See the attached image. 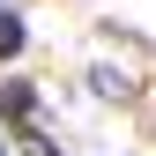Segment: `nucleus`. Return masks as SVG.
Wrapping results in <instances>:
<instances>
[{
	"instance_id": "f257e3e1",
	"label": "nucleus",
	"mask_w": 156,
	"mask_h": 156,
	"mask_svg": "<svg viewBox=\"0 0 156 156\" xmlns=\"http://www.w3.org/2000/svg\"><path fill=\"white\" fill-rule=\"evenodd\" d=\"M37 119V82L30 74H8L0 82V126H30Z\"/></svg>"
},
{
	"instance_id": "f03ea898",
	"label": "nucleus",
	"mask_w": 156,
	"mask_h": 156,
	"mask_svg": "<svg viewBox=\"0 0 156 156\" xmlns=\"http://www.w3.org/2000/svg\"><path fill=\"white\" fill-rule=\"evenodd\" d=\"M89 97H97V104H126V97H134V74L112 67V60H97L89 67Z\"/></svg>"
},
{
	"instance_id": "7ed1b4c3",
	"label": "nucleus",
	"mask_w": 156,
	"mask_h": 156,
	"mask_svg": "<svg viewBox=\"0 0 156 156\" xmlns=\"http://www.w3.org/2000/svg\"><path fill=\"white\" fill-rule=\"evenodd\" d=\"M23 45H30L23 15H15V8H0V60H23Z\"/></svg>"
},
{
	"instance_id": "20e7f679",
	"label": "nucleus",
	"mask_w": 156,
	"mask_h": 156,
	"mask_svg": "<svg viewBox=\"0 0 156 156\" xmlns=\"http://www.w3.org/2000/svg\"><path fill=\"white\" fill-rule=\"evenodd\" d=\"M0 156H15V134H8V126H0Z\"/></svg>"
}]
</instances>
